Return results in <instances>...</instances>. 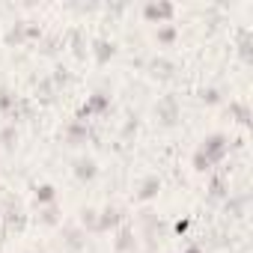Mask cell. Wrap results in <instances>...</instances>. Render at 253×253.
<instances>
[{
  "mask_svg": "<svg viewBox=\"0 0 253 253\" xmlns=\"http://www.w3.org/2000/svg\"><path fill=\"white\" fill-rule=\"evenodd\" d=\"M197 152H203V155L209 158V164L214 167V164H220V161L229 155V137H226V134H220V131H217V134H209V137L200 143V149H197Z\"/></svg>",
  "mask_w": 253,
  "mask_h": 253,
  "instance_id": "1",
  "label": "cell"
},
{
  "mask_svg": "<svg viewBox=\"0 0 253 253\" xmlns=\"http://www.w3.org/2000/svg\"><path fill=\"white\" fill-rule=\"evenodd\" d=\"M104 110H110V98H107L104 92H92V95L78 107V116H75V119H78V122H89L95 113H104Z\"/></svg>",
  "mask_w": 253,
  "mask_h": 253,
  "instance_id": "2",
  "label": "cell"
},
{
  "mask_svg": "<svg viewBox=\"0 0 253 253\" xmlns=\"http://www.w3.org/2000/svg\"><path fill=\"white\" fill-rule=\"evenodd\" d=\"M143 15H146V21H152V24H170V18L176 15V6L167 3V0H152V3L143 6Z\"/></svg>",
  "mask_w": 253,
  "mask_h": 253,
  "instance_id": "3",
  "label": "cell"
},
{
  "mask_svg": "<svg viewBox=\"0 0 253 253\" xmlns=\"http://www.w3.org/2000/svg\"><path fill=\"white\" fill-rule=\"evenodd\" d=\"M122 220H125V211H122V209H116V206H107L104 211H98V232L116 229Z\"/></svg>",
  "mask_w": 253,
  "mask_h": 253,
  "instance_id": "4",
  "label": "cell"
},
{
  "mask_svg": "<svg viewBox=\"0 0 253 253\" xmlns=\"http://www.w3.org/2000/svg\"><path fill=\"white\" fill-rule=\"evenodd\" d=\"M113 247H116V253H131V250L137 247L134 229H131L128 223H122V226H119V232H116V241H113Z\"/></svg>",
  "mask_w": 253,
  "mask_h": 253,
  "instance_id": "5",
  "label": "cell"
},
{
  "mask_svg": "<svg viewBox=\"0 0 253 253\" xmlns=\"http://www.w3.org/2000/svg\"><path fill=\"white\" fill-rule=\"evenodd\" d=\"M86 137H89V125L72 119V125L66 128V140H69L72 146H81V143H86Z\"/></svg>",
  "mask_w": 253,
  "mask_h": 253,
  "instance_id": "6",
  "label": "cell"
},
{
  "mask_svg": "<svg viewBox=\"0 0 253 253\" xmlns=\"http://www.w3.org/2000/svg\"><path fill=\"white\" fill-rule=\"evenodd\" d=\"M95 173H98V167H95L92 158H78V161H75V176H78L81 182H92Z\"/></svg>",
  "mask_w": 253,
  "mask_h": 253,
  "instance_id": "7",
  "label": "cell"
},
{
  "mask_svg": "<svg viewBox=\"0 0 253 253\" xmlns=\"http://www.w3.org/2000/svg\"><path fill=\"white\" fill-rule=\"evenodd\" d=\"M158 116H161V122H164V125H173V122L179 119V107H176V98H164V101L158 104Z\"/></svg>",
  "mask_w": 253,
  "mask_h": 253,
  "instance_id": "8",
  "label": "cell"
},
{
  "mask_svg": "<svg viewBox=\"0 0 253 253\" xmlns=\"http://www.w3.org/2000/svg\"><path fill=\"white\" fill-rule=\"evenodd\" d=\"M92 54H95V60H98V63H107V60L116 54V45H113V42H107V39H95Z\"/></svg>",
  "mask_w": 253,
  "mask_h": 253,
  "instance_id": "9",
  "label": "cell"
},
{
  "mask_svg": "<svg viewBox=\"0 0 253 253\" xmlns=\"http://www.w3.org/2000/svg\"><path fill=\"white\" fill-rule=\"evenodd\" d=\"M229 116L238 122V125H250V107L244 101H229Z\"/></svg>",
  "mask_w": 253,
  "mask_h": 253,
  "instance_id": "10",
  "label": "cell"
},
{
  "mask_svg": "<svg viewBox=\"0 0 253 253\" xmlns=\"http://www.w3.org/2000/svg\"><path fill=\"white\" fill-rule=\"evenodd\" d=\"M209 194H211V200H226V197H229V182H226L223 176H211Z\"/></svg>",
  "mask_w": 253,
  "mask_h": 253,
  "instance_id": "11",
  "label": "cell"
},
{
  "mask_svg": "<svg viewBox=\"0 0 253 253\" xmlns=\"http://www.w3.org/2000/svg\"><path fill=\"white\" fill-rule=\"evenodd\" d=\"M158 191H161V179H158V176H149V179L140 185V191H137V200H152Z\"/></svg>",
  "mask_w": 253,
  "mask_h": 253,
  "instance_id": "12",
  "label": "cell"
},
{
  "mask_svg": "<svg viewBox=\"0 0 253 253\" xmlns=\"http://www.w3.org/2000/svg\"><path fill=\"white\" fill-rule=\"evenodd\" d=\"M18 107V95H12L9 89H0V113L12 116V110Z\"/></svg>",
  "mask_w": 253,
  "mask_h": 253,
  "instance_id": "13",
  "label": "cell"
},
{
  "mask_svg": "<svg viewBox=\"0 0 253 253\" xmlns=\"http://www.w3.org/2000/svg\"><path fill=\"white\" fill-rule=\"evenodd\" d=\"M54 200H57V188L54 185H39L36 188V203L39 206H51Z\"/></svg>",
  "mask_w": 253,
  "mask_h": 253,
  "instance_id": "14",
  "label": "cell"
},
{
  "mask_svg": "<svg viewBox=\"0 0 253 253\" xmlns=\"http://www.w3.org/2000/svg\"><path fill=\"white\" fill-rule=\"evenodd\" d=\"M155 39H158L161 45H173V42H176V27H173V24H161L158 33H155Z\"/></svg>",
  "mask_w": 253,
  "mask_h": 253,
  "instance_id": "15",
  "label": "cell"
},
{
  "mask_svg": "<svg viewBox=\"0 0 253 253\" xmlns=\"http://www.w3.org/2000/svg\"><path fill=\"white\" fill-rule=\"evenodd\" d=\"M81 223H84L86 229L98 232V211H95V209H84V211H81Z\"/></svg>",
  "mask_w": 253,
  "mask_h": 253,
  "instance_id": "16",
  "label": "cell"
},
{
  "mask_svg": "<svg viewBox=\"0 0 253 253\" xmlns=\"http://www.w3.org/2000/svg\"><path fill=\"white\" fill-rule=\"evenodd\" d=\"M15 140H18V131H15V125H6V128L0 131V143H3L6 149H12V146H15Z\"/></svg>",
  "mask_w": 253,
  "mask_h": 253,
  "instance_id": "17",
  "label": "cell"
},
{
  "mask_svg": "<svg viewBox=\"0 0 253 253\" xmlns=\"http://www.w3.org/2000/svg\"><path fill=\"white\" fill-rule=\"evenodd\" d=\"M194 170H200V173H209V170H214V167L209 164V158H206L203 152H194Z\"/></svg>",
  "mask_w": 253,
  "mask_h": 253,
  "instance_id": "18",
  "label": "cell"
},
{
  "mask_svg": "<svg viewBox=\"0 0 253 253\" xmlns=\"http://www.w3.org/2000/svg\"><path fill=\"white\" fill-rule=\"evenodd\" d=\"M42 220H45V223H57V220H60V209H57L54 203L45 206V209H42Z\"/></svg>",
  "mask_w": 253,
  "mask_h": 253,
  "instance_id": "19",
  "label": "cell"
},
{
  "mask_svg": "<svg viewBox=\"0 0 253 253\" xmlns=\"http://www.w3.org/2000/svg\"><path fill=\"white\" fill-rule=\"evenodd\" d=\"M6 42H9V45H12V42H15V45L24 42V24H15V27L6 33Z\"/></svg>",
  "mask_w": 253,
  "mask_h": 253,
  "instance_id": "20",
  "label": "cell"
},
{
  "mask_svg": "<svg viewBox=\"0 0 253 253\" xmlns=\"http://www.w3.org/2000/svg\"><path fill=\"white\" fill-rule=\"evenodd\" d=\"M6 226H9V229H21V226H24V214H21V211H9V214H6Z\"/></svg>",
  "mask_w": 253,
  "mask_h": 253,
  "instance_id": "21",
  "label": "cell"
},
{
  "mask_svg": "<svg viewBox=\"0 0 253 253\" xmlns=\"http://www.w3.org/2000/svg\"><path fill=\"white\" fill-rule=\"evenodd\" d=\"M152 69H155V75H161V78H170V72H173V66H170L167 60H155Z\"/></svg>",
  "mask_w": 253,
  "mask_h": 253,
  "instance_id": "22",
  "label": "cell"
},
{
  "mask_svg": "<svg viewBox=\"0 0 253 253\" xmlns=\"http://www.w3.org/2000/svg\"><path fill=\"white\" fill-rule=\"evenodd\" d=\"M203 101L206 104H217L220 101V92L217 89H203Z\"/></svg>",
  "mask_w": 253,
  "mask_h": 253,
  "instance_id": "23",
  "label": "cell"
},
{
  "mask_svg": "<svg viewBox=\"0 0 253 253\" xmlns=\"http://www.w3.org/2000/svg\"><path fill=\"white\" fill-rule=\"evenodd\" d=\"M188 226H191V220H179V223H176V232L182 235V232H188Z\"/></svg>",
  "mask_w": 253,
  "mask_h": 253,
  "instance_id": "24",
  "label": "cell"
},
{
  "mask_svg": "<svg viewBox=\"0 0 253 253\" xmlns=\"http://www.w3.org/2000/svg\"><path fill=\"white\" fill-rule=\"evenodd\" d=\"M182 253H203V247H200V244H188Z\"/></svg>",
  "mask_w": 253,
  "mask_h": 253,
  "instance_id": "25",
  "label": "cell"
}]
</instances>
